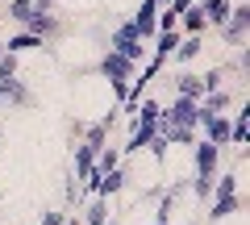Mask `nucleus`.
I'll list each match as a JSON object with an SVG mask.
<instances>
[{
  "instance_id": "obj_27",
  "label": "nucleus",
  "mask_w": 250,
  "mask_h": 225,
  "mask_svg": "<svg viewBox=\"0 0 250 225\" xmlns=\"http://www.w3.org/2000/svg\"><path fill=\"white\" fill-rule=\"evenodd\" d=\"M29 4H34V13H54L59 9V0H29Z\"/></svg>"
},
{
  "instance_id": "obj_21",
  "label": "nucleus",
  "mask_w": 250,
  "mask_h": 225,
  "mask_svg": "<svg viewBox=\"0 0 250 225\" xmlns=\"http://www.w3.org/2000/svg\"><path fill=\"white\" fill-rule=\"evenodd\" d=\"M246 138H250V113L242 108V113H233V121H229V146H246Z\"/></svg>"
},
{
  "instance_id": "obj_3",
  "label": "nucleus",
  "mask_w": 250,
  "mask_h": 225,
  "mask_svg": "<svg viewBox=\"0 0 250 225\" xmlns=\"http://www.w3.org/2000/svg\"><path fill=\"white\" fill-rule=\"evenodd\" d=\"M113 54H125L129 63H142L146 59V46H142V38H138V29H134V21H121L117 25V34H113Z\"/></svg>"
},
{
  "instance_id": "obj_5",
  "label": "nucleus",
  "mask_w": 250,
  "mask_h": 225,
  "mask_svg": "<svg viewBox=\"0 0 250 225\" xmlns=\"http://www.w3.org/2000/svg\"><path fill=\"white\" fill-rule=\"evenodd\" d=\"M196 117H200V100H188V96H175V104L163 108V125L196 129Z\"/></svg>"
},
{
  "instance_id": "obj_2",
  "label": "nucleus",
  "mask_w": 250,
  "mask_h": 225,
  "mask_svg": "<svg viewBox=\"0 0 250 225\" xmlns=\"http://www.w3.org/2000/svg\"><path fill=\"white\" fill-rule=\"evenodd\" d=\"M134 67L138 63H129L125 54H100V75H104L108 83H113V92H117V100H125V88L134 83Z\"/></svg>"
},
{
  "instance_id": "obj_18",
  "label": "nucleus",
  "mask_w": 250,
  "mask_h": 225,
  "mask_svg": "<svg viewBox=\"0 0 250 225\" xmlns=\"http://www.w3.org/2000/svg\"><path fill=\"white\" fill-rule=\"evenodd\" d=\"M96 154H100V146H96V142H88V138L75 146V175H80V180L88 175V167L96 163Z\"/></svg>"
},
{
  "instance_id": "obj_14",
  "label": "nucleus",
  "mask_w": 250,
  "mask_h": 225,
  "mask_svg": "<svg viewBox=\"0 0 250 225\" xmlns=\"http://www.w3.org/2000/svg\"><path fill=\"white\" fill-rule=\"evenodd\" d=\"M196 9L205 13V21H208V25H217V29L229 21V0H196Z\"/></svg>"
},
{
  "instance_id": "obj_25",
  "label": "nucleus",
  "mask_w": 250,
  "mask_h": 225,
  "mask_svg": "<svg viewBox=\"0 0 250 225\" xmlns=\"http://www.w3.org/2000/svg\"><path fill=\"white\" fill-rule=\"evenodd\" d=\"M192 196H196V200H208V196H213V180H200V175H192Z\"/></svg>"
},
{
  "instance_id": "obj_6",
  "label": "nucleus",
  "mask_w": 250,
  "mask_h": 225,
  "mask_svg": "<svg viewBox=\"0 0 250 225\" xmlns=\"http://www.w3.org/2000/svg\"><path fill=\"white\" fill-rule=\"evenodd\" d=\"M246 29H250V9H246V4H233V9H229V21L221 25V42L242 50V46H246Z\"/></svg>"
},
{
  "instance_id": "obj_24",
  "label": "nucleus",
  "mask_w": 250,
  "mask_h": 225,
  "mask_svg": "<svg viewBox=\"0 0 250 225\" xmlns=\"http://www.w3.org/2000/svg\"><path fill=\"white\" fill-rule=\"evenodd\" d=\"M17 59L21 54H9V50L0 54V80H17Z\"/></svg>"
},
{
  "instance_id": "obj_7",
  "label": "nucleus",
  "mask_w": 250,
  "mask_h": 225,
  "mask_svg": "<svg viewBox=\"0 0 250 225\" xmlns=\"http://www.w3.org/2000/svg\"><path fill=\"white\" fill-rule=\"evenodd\" d=\"M129 21H134V29H138L142 42H146V38H154V34H159V0H142L138 13H134Z\"/></svg>"
},
{
  "instance_id": "obj_1",
  "label": "nucleus",
  "mask_w": 250,
  "mask_h": 225,
  "mask_svg": "<svg viewBox=\"0 0 250 225\" xmlns=\"http://www.w3.org/2000/svg\"><path fill=\"white\" fill-rule=\"evenodd\" d=\"M213 208H208V221H225L229 213L242 208V196H238V175H217L213 184Z\"/></svg>"
},
{
  "instance_id": "obj_20",
  "label": "nucleus",
  "mask_w": 250,
  "mask_h": 225,
  "mask_svg": "<svg viewBox=\"0 0 250 225\" xmlns=\"http://www.w3.org/2000/svg\"><path fill=\"white\" fill-rule=\"evenodd\" d=\"M175 96H188V100H200V96H205V88H200V75H192V71L175 75Z\"/></svg>"
},
{
  "instance_id": "obj_17",
  "label": "nucleus",
  "mask_w": 250,
  "mask_h": 225,
  "mask_svg": "<svg viewBox=\"0 0 250 225\" xmlns=\"http://www.w3.org/2000/svg\"><path fill=\"white\" fill-rule=\"evenodd\" d=\"M179 34H205V29H208V21H205V13H200L196 9V4H192V9H184V13H179Z\"/></svg>"
},
{
  "instance_id": "obj_22",
  "label": "nucleus",
  "mask_w": 250,
  "mask_h": 225,
  "mask_svg": "<svg viewBox=\"0 0 250 225\" xmlns=\"http://www.w3.org/2000/svg\"><path fill=\"white\" fill-rule=\"evenodd\" d=\"M4 17H13L17 25H25V21L34 17V4H29V0H9V13H4Z\"/></svg>"
},
{
  "instance_id": "obj_31",
  "label": "nucleus",
  "mask_w": 250,
  "mask_h": 225,
  "mask_svg": "<svg viewBox=\"0 0 250 225\" xmlns=\"http://www.w3.org/2000/svg\"><path fill=\"white\" fill-rule=\"evenodd\" d=\"M104 225H113V221H104Z\"/></svg>"
},
{
  "instance_id": "obj_15",
  "label": "nucleus",
  "mask_w": 250,
  "mask_h": 225,
  "mask_svg": "<svg viewBox=\"0 0 250 225\" xmlns=\"http://www.w3.org/2000/svg\"><path fill=\"white\" fill-rule=\"evenodd\" d=\"M125 180H129V167L121 163V167H113V171H108L104 180L96 184V196H117V192L125 188Z\"/></svg>"
},
{
  "instance_id": "obj_19",
  "label": "nucleus",
  "mask_w": 250,
  "mask_h": 225,
  "mask_svg": "<svg viewBox=\"0 0 250 225\" xmlns=\"http://www.w3.org/2000/svg\"><path fill=\"white\" fill-rule=\"evenodd\" d=\"M200 50H205L200 34H184V38H179V46H175V54H171V59H179V63H192V59H196Z\"/></svg>"
},
{
  "instance_id": "obj_13",
  "label": "nucleus",
  "mask_w": 250,
  "mask_h": 225,
  "mask_svg": "<svg viewBox=\"0 0 250 225\" xmlns=\"http://www.w3.org/2000/svg\"><path fill=\"white\" fill-rule=\"evenodd\" d=\"M179 38H184L179 29H163V34H154V42H159V46H154V59H150V63H159V67H163V63L171 59V54H175Z\"/></svg>"
},
{
  "instance_id": "obj_29",
  "label": "nucleus",
  "mask_w": 250,
  "mask_h": 225,
  "mask_svg": "<svg viewBox=\"0 0 250 225\" xmlns=\"http://www.w3.org/2000/svg\"><path fill=\"white\" fill-rule=\"evenodd\" d=\"M0 54H4V42H0Z\"/></svg>"
},
{
  "instance_id": "obj_8",
  "label": "nucleus",
  "mask_w": 250,
  "mask_h": 225,
  "mask_svg": "<svg viewBox=\"0 0 250 225\" xmlns=\"http://www.w3.org/2000/svg\"><path fill=\"white\" fill-rule=\"evenodd\" d=\"M154 134H159V125H142V121H129V138H125L121 154H138V150H146Z\"/></svg>"
},
{
  "instance_id": "obj_12",
  "label": "nucleus",
  "mask_w": 250,
  "mask_h": 225,
  "mask_svg": "<svg viewBox=\"0 0 250 225\" xmlns=\"http://www.w3.org/2000/svg\"><path fill=\"white\" fill-rule=\"evenodd\" d=\"M80 221L83 225H104L108 221V196H88V200H83Z\"/></svg>"
},
{
  "instance_id": "obj_30",
  "label": "nucleus",
  "mask_w": 250,
  "mask_h": 225,
  "mask_svg": "<svg viewBox=\"0 0 250 225\" xmlns=\"http://www.w3.org/2000/svg\"><path fill=\"white\" fill-rule=\"evenodd\" d=\"M188 225H196V221H188Z\"/></svg>"
},
{
  "instance_id": "obj_11",
  "label": "nucleus",
  "mask_w": 250,
  "mask_h": 225,
  "mask_svg": "<svg viewBox=\"0 0 250 225\" xmlns=\"http://www.w3.org/2000/svg\"><path fill=\"white\" fill-rule=\"evenodd\" d=\"M0 104H34V96H29V88L21 80H0Z\"/></svg>"
},
{
  "instance_id": "obj_4",
  "label": "nucleus",
  "mask_w": 250,
  "mask_h": 225,
  "mask_svg": "<svg viewBox=\"0 0 250 225\" xmlns=\"http://www.w3.org/2000/svg\"><path fill=\"white\" fill-rule=\"evenodd\" d=\"M217 163H221V146H213L208 138H200V142H192V167L200 175V180H217Z\"/></svg>"
},
{
  "instance_id": "obj_16",
  "label": "nucleus",
  "mask_w": 250,
  "mask_h": 225,
  "mask_svg": "<svg viewBox=\"0 0 250 225\" xmlns=\"http://www.w3.org/2000/svg\"><path fill=\"white\" fill-rule=\"evenodd\" d=\"M42 38H38V34H29V29H21V34H13L9 38V42H4V50H9V54H25V50H42Z\"/></svg>"
},
{
  "instance_id": "obj_26",
  "label": "nucleus",
  "mask_w": 250,
  "mask_h": 225,
  "mask_svg": "<svg viewBox=\"0 0 250 225\" xmlns=\"http://www.w3.org/2000/svg\"><path fill=\"white\" fill-rule=\"evenodd\" d=\"M62 217H67L62 208H46V213H42V225H62Z\"/></svg>"
},
{
  "instance_id": "obj_10",
  "label": "nucleus",
  "mask_w": 250,
  "mask_h": 225,
  "mask_svg": "<svg viewBox=\"0 0 250 225\" xmlns=\"http://www.w3.org/2000/svg\"><path fill=\"white\" fill-rule=\"evenodd\" d=\"M21 29H29V34H38V38L46 42V38H54V34L62 29V21H59V13H34Z\"/></svg>"
},
{
  "instance_id": "obj_23",
  "label": "nucleus",
  "mask_w": 250,
  "mask_h": 225,
  "mask_svg": "<svg viewBox=\"0 0 250 225\" xmlns=\"http://www.w3.org/2000/svg\"><path fill=\"white\" fill-rule=\"evenodd\" d=\"M200 88H205V92H217V88H225V71H221V67L205 71V75H200Z\"/></svg>"
},
{
  "instance_id": "obj_9",
  "label": "nucleus",
  "mask_w": 250,
  "mask_h": 225,
  "mask_svg": "<svg viewBox=\"0 0 250 225\" xmlns=\"http://www.w3.org/2000/svg\"><path fill=\"white\" fill-rule=\"evenodd\" d=\"M200 129H205V138L213 146H229V113H213V117H205Z\"/></svg>"
},
{
  "instance_id": "obj_28",
  "label": "nucleus",
  "mask_w": 250,
  "mask_h": 225,
  "mask_svg": "<svg viewBox=\"0 0 250 225\" xmlns=\"http://www.w3.org/2000/svg\"><path fill=\"white\" fill-rule=\"evenodd\" d=\"M62 225H83V221H80V217H62Z\"/></svg>"
}]
</instances>
